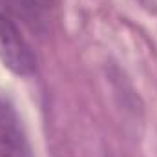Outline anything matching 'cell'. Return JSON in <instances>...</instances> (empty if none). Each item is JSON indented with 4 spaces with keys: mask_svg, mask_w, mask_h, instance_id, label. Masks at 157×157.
<instances>
[{
    "mask_svg": "<svg viewBox=\"0 0 157 157\" xmlns=\"http://www.w3.org/2000/svg\"><path fill=\"white\" fill-rule=\"evenodd\" d=\"M13 4L17 6L18 13H22L24 17H28V22H35L39 20L42 11L48 9V0H13Z\"/></svg>",
    "mask_w": 157,
    "mask_h": 157,
    "instance_id": "cell-3",
    "label": "cell"
},
{
    "mask_svg": "<svg viewBox=\"0 0 157 157\" xmlns=\"http://www.w3.org/2000/svg\"><path fill=\"white\" fill-rule=\"evenodd\" d=\"M0 60L15 75L28 77L37 70V55L17 24L0 13Z\"/></svg>",
    "mask_w": 157,
    "mask_h": 157,
    "instance_id": "cell-1",
    "label": "cell"
},
{
    "mask_svg": "<svg viewBox=\"0 0 157 157\" xmlns=\"http://www.w3.org/2000/svg\"><path fill=\"white\" fill-rule=\"evenodd\" d=\"M0 157H33L22 121L6 99H0Z\"/></svg>",
    "mask_w": 157,
    "mask_h": 157,
    "instance_id": "cell-2",
    "label": "cell"
}]
</instances>
